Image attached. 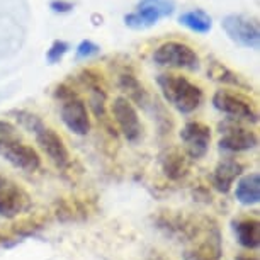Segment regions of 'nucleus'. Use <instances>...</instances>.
Segmentation results:
<instances>
[{"mask_svg":"<svg viewBox=\"0 0 260 260\" xmlns=\"http://www.w3.org/2000/svg\"><path fill=\"white\" fill-rule=\"evenodd\" d=\"M16 116H17V121L21 122L27 131H31L34 135L39 148L43 150V153L50 158V161L56 169H67V167L70 165V161H72L70 151H68L63 138L53 129V127L46 126L45 122L41 121V117L32 114V112L17 111Z\"/></svg>","mask_w":260,"mask_h":260,"instance_id":"nucleus-1","label":"nucleus"},{"mask_svg":"<svg viewBox=\"0 0 260 260\" xmlns=\"http://www.w3.org/2000/svg\"><path fill=\"white\" fill-rule=\"evenodd\" d=\"M156 83H158L164 99L182 114H190L199 109L204 101L203 89L182 75L161 73L156 78Z\"/></svg>","mask_w":260,"mask_h":260,"instance_id":"nucleus-2","label":"nucleus"},{"mask_svg":"<svg viewBox=\"0 0 260 260\" xmlns=\"http://www.w3.org/2000/svg\"><path fill=\"white\" fill-rule=\"evenodd\" d=\"M156 228L177 242H190L204 238L216 226H209L206 218L185 214L182 211H164L156 216Z\"/></svg>","mask_w":260,"mask_h":260,"instance_id":"nucleus-3","label":"nucleus"},{"mask_svg":"<svg viewBox=\"0 0 260 260\" xmlns=\"http://www.w3.org/2000/svg\"><path fill=\"white\" fill-rule=\"evenodd\" d=\"M55 99L61 102L60 107V116L63 124L68 127V131H72L77 136H85L90 133V114L87 109L85 101L77 94L72 87L61 85L56 87L55 90Z\"/></svg>","mask_w":260,"mask_h":260,"instance_id":"nucleus-4","label":"nucleus"},{"mask_svg":"<svg viewBox=\"0 0 260 260\" xmlns=\"http://www.w3.org/2000/svg\"><path fill=\"white\" fill-rule=\"evenodd\" d=\"M213 106L223 114L230 116V119L235 121H248L257 122L258 121V111L257 106L248 99L247 95L240 94V92L232 90H216L213 95Z\"/></svg>","mask_w":260,"mask_h":260,"instance_id":"nucleus-5","label":"nucleus"},{"mask_svg":"<svg viewBox=\"0 0 260 260\" xmlns=\"http://www.w3.org/2000/svg\"><path fill=\"white\" fill-rule=\"evenodd\" d=\"M174 11L172 0H140L136 11L124 16V24L136 31H143L158 24L160 19L172 16Z\"/></svg>","mask_w":260,"mask_h":260,"instance_id":"nucleus-6","label":"nucleus"},{"mask_svg":"<svg viewBox=\"0 0 260 260\" xmlns=\"http://www.w3.org/2000/svg\"><path fill=\"white\" fill-rule=\"evenodd\" d=\"M219 150L228 153H242L253 150L258 145V135L235 119H226L219 124Z\"/></svg>","mask_w":260,"mask_h":260,"instance_id":"nucleus-7","label":"nucleus"},{"mask_svg":"<svg viewBox=\"0 0 260 260\" xmlns=\"http://www.w3.org/2000/svg\"><path fill=\"white\" fill-rule=\"evenodd\" d=\"M153 61L160 67L184 68V70H198L201 63L198 53L180 41H167L160 45L153 53Z\"/></svg>","mask_w":260,"mask_h":260,"instance_id":"nucleus-8","label":"nucleus"},{"mask_svg":"<svg viewBox=\"0 0 260 260\" xmlns=\"http://www.w3.org/2000/svg\"><path fill=\"white\" fill-rule=\"evenodd\" d=\"M31 208V198L26 189L16 180L0 175V216L6 219H14L24 214Z\"/></svg>","mask_w":260,"mask_h":260,"instance_id":"nucleus-9","label":"nucleus"},{"mask_svg":"<svg viewBox=\"0 0 260 260\" xmlns=\"http://www.w3.org/2000/svg\"><path fill=\"white\" fill-rule=\"evenodd\" d=\"M221 27L224 29L226 36L238 46L248 48V50H258L260 31L258 24L253 19L245 17L242 14H230L223 19Z\"/></svg>","mask_w":260,"mask_h":260,"instance_id":"nucleus-10","label":"nucleus"},{"mask_svg":"<svg viewBox=\"0 0 260 260\" xmlns=\"http://www.w3.org/2000/svg\"><path fill=\"white\" fill-rule=\"evenodd\" d=\"M111 112H112V119L116 121L121 135L124 136L127 143H138L141 136H143V124L140 121L136 107L126 97L119 95L112 102Z\"/></svg>","mask_w":260,"mask_h":260,"instance_id":"nucleus-11","label":"nucleus"},{"mask_svg":"<svg viewBox=\"0 0 260 260\" xmlns=\"http://www.w3.org/2000/svg\"><path fill=\"white\" fill-rule=\"evenodd\" d=\"M4 160H7L12 167H16L17 170H22L26 174H34L41 169V155L38 153V150L26 143L21 136L16 138L6 150L0 153Z\"/></svg>","mask_w":260,"mask_h":260,"instance_id":"nucleus-12","label":"nucleus"},{"mask_svg":"<svg viewBox=\"0 0 260 260\" xmlns=\"http://www.w3.org/2000/svg\"><path fill=\"white\" fill-rule=\"evenodd\" d=\"M180 140L184 143L185 155L194 160H199L209 151L211 129L208 124L201 121H190L180 131Z\"/></svg>","mask_w":260,"mask_h":260,"instance_id":"nucleus-13","label":"nucleus"},{"mask_svg":"<svg viewBox=\"0 0 260 260\" xmlns=\"http://www.w3.org/2000/svg\"><path fill=\"white\" fill-rule=\"evenodd\" d=\"M243 172V165L233 158H224L214 167L213 170V185L218 192L228 194L232 190L233 184L240 179Z\"/></svg>","mask_w":260,"mask_h":260,"instance_id":"nucleus-14","label":"nucleus"},{"mask_svg":"<svg viewBox=\"0 0 260 260\" xmlns=\"http://www.w3.org/2000/svg\"><path fill=\"white\" fill-rule=\"evenodd\" d=\"M221 257V240H219L218 228L201 238V242L194 243L192 248L185 250L184 260H219Z\"/></svg>","mask_w":260,"mask_h":260,"instance_id":"nucleus-15","label":"nucleus"},{"mask_svg":"<svg viewBox=\"0 0 260 260\" xmlns=\"http://www.w3.org/2000/svg\"><path fill=\"white\" fill-rule=\"evenodd\" d=\"M238 243L247 250H257L260 247V221L257 218H242L233 223Z\"/></svg>","mask_w":260,"mask_h":260,"instance_id":"nucleus-16","label":"nucleus"},{"mask_svg":"<svg viewBox=\"0 0 260 260\" xmlns=\"http://www.w3.org/2000/svg\"><path fill=\"white\" fill-rule=\"evenodd\" d=\"M235 198L243 206H255L260 203V175L257 172L238 179L235 187Z\"/></svg>","mask_w":260,"mask_h":260,"instance_id":"nucleus-17","label":"nucleus"},{"mask_svg":"<svg viewBox=\"0 0 260 260\" xmlns=\"http://www.w3.org/2000/svg\"><path fill=\"white\" fill-rule=\"evenodd\" d=\"M161 170L170 180H180L189 172V160L184 151L172 148L161 156Z\"/></svg>","mask_w":260,"mask_h":260,"instance_id":"nucleus-18","label":"nucleus"},{"mask_svg":"<svg viewBox=\"0 0 260 260\" xmlns=\"http://www.w3.org/2000/svg\"><path fill=\"white\" fill-rule=\"evenodd\" d=\"M119 89L126 94V99L131 102V104H136L140 107H145L150 102V95L148 92L145 90V87L141 85V82L136 78L135 73L131 72H122L119 75Z\"/></svg>","mask_w":260,"mask_h":260,"instance_id":"nucleus-19","label":"nucleus"},{"mask_svg":"<svg viewBox=\"0 0 260 260\" xmlns=\"http://www.w3.org/2000/svg\"><path fill=\"white\" fill-rule=\"evenodd\" d=\"M208 75L211 77V80L223 83V85H232V87H237V89L250 90V85L247 82H243L237 73L232 72L228 67H224L223 63H219V61H211L209 63Z\"/></svg>","mask_w":260,"mask_h":260,"instance_id":"nucleus-20","label":"nucleus"},{"mask_svg":"<svg viewBox=\"0 0 260 260\" xmlns=\"http://www.w3.org/2000/svg\"><path fill=\"white\" fill-rule=\"evenodd\" d=\"M179 24H182L184 27H187V29H190V31L199 32V34L209 32L211 27H213V21H211V17L204 11H201V9L182 12L179 16Z\"/></svg>","mask_w":260,"mask_h":260,"instance_id":"nucleus-21","label":"nucleus"},{"mask_svg":"<svg viewBox=\"0 0 260 260\" xmlns=\"http://www.w3.org/2000/svg\"><path fill=\"white\" fill-rule=\"evenodd\" d=\"M19 131L17 127L9 121H2L0 119V153L7 148L9 145L12 143L14 140L19 138Z\"/></svg>","mask_w":260,"mask_h":260,"instance_id":"nucleus-22","label":"nucleus"},{"mask_svg":"<svg viewBox=\"0 0 260 260\" xmlns=\"http://www.w3.org/2000/svg\"><path fill=\"white\" fill-rule=\"evenodd\" d=\"M68 50H70V46H68L67 41L56 39V41H53V45L50 46V50L46 53V61L50 63V65H55V63H58L67 55Z\"/></svg>","mask_w":260,"mask_h":260,"instance_id":"nucleus-23","label":"nucleus"},{"mask_svg":"<svg viewBox=\"0 0 260 260\" xmlns=\"http://www.w3.org/2000/svg\"><path fill=\"white\" fill-rule=\"evenodd\" d=\"M99 51H101V48L97 46L94 41H90V39H83L80 45L77 46V58L78 60H87V58L95 56Z\"/></svg>","mask_w":260,"mask_h":260,"instance_id":"nucleus-24","label":"nucleus"},{"mask_svg":"<svg viewBox=\"0 0 260 260\" xmlns=\"http://www.w3.org/2000/svg\"><path fill=\"white\" fill-rule=\"evenodd\" d=\"M50 9L56 14H67V12L72 11L73 6L70 2H65V0H53V2L50 4Z\"/></svg>","mask_w":260,"mask_h":260,"instance_id":"nucleus-25","label":"nucleus"},{"mask_svg":"<svg viewBox=\"0 0 260 260\" xmlns=\"http://www.w3.org/2000/svg\"><path fill=\"white\" fill-rule=\"evenodd\" d=\"M235 260H258V258L255 255H238Z\"/></svg>","mask_w":260,"mask_h":260,"instance_id":"nucleus-26","label":"nucleus"}]
</instances>
